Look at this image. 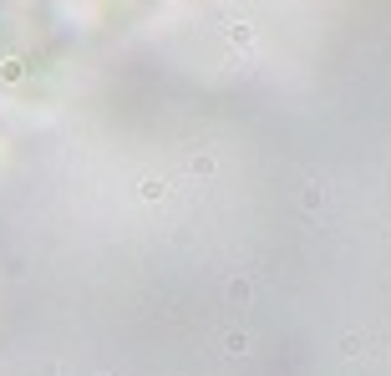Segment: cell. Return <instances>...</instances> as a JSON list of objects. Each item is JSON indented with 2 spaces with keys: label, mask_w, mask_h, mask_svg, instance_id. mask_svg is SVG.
I'll return each mask as SVG.
<instances>
[{
  "label": "cell",
  "mask_w": 391,
  "mask_h": 376,
  "mask_svg": "<svg viewBox=\"0 0 391 376\" xmlns=\"http://www.w3.org/2000/svg\"><path fill=\"white\" fill-rule=\"evenodd\" d=\"M249 36H254V31H249V26H244V21H239V26H234V31H229V41H234V46H249Z\"/></svg>",
  "instance_id": "obj_2"
},
{
  "label": "cell",
  "mask_w": 391,
  "mask_h": 376,
  "mask_svg": "<svg viewBox=\"0 0 391 376\" xmlns=\"http://www.w3.org/2000/svg\"><path fill=\"white\" fill-rule=\"evenodd\" d=\"M163 194H168V183H163V178H153V183H143V199H163Z\"/></svg>",
  "instance_id": "obj_1"
}]
</instances>
